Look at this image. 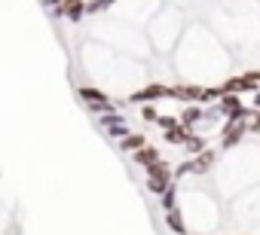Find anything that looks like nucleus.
Listing matches in <instances>:
<instances>
[{
    "mask_svg": "<svg viewBox=\"0 0 260 235\" xmlns=\"http://www.w3.org/2000/svg\"><path fill=\"white\" fill-rule=\"evenodd\" d=\"M169 229H175L178 235H184V232H187V226H184V217H181L178 211H169Z\"/></svg>",
    "mask_w": 260,
    "mask_h": 235,
    "instance_id": "nucleus-2",
    "label": "nucleus"
},
{
    "mask_svg": "<svg viewBox=\"0 0 260 235\" xmlns=\"http://www.w3.org/2000/svg\"><path fill=\"white\" fill-rule=\"evenodd\" d=\"M147 180H150V189L153 192H166L169 183H172V168L166 162H156L150 171H147Z\"/></svg>",
    "mask_w": 260,
    "mask_h": 235,
    "instance_id": "nucleus-1",
    "label": "nucleus"
}]
</instances>
